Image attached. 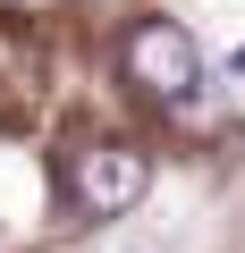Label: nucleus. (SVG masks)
<instances>
[{"label": "nucleus", "instance_id": "1", "mask_svg": "<svg viewBox=\"0 0 245 253\" xmlns=\"http://www.w3.org/2000/svg\"><path fill=\"white\" fill-rule=\"evenodd\" d=\"M127 84H136L144 101H161V110H186V93L203 84L195 34H186L178 17H144V26L127 34Z\"/></svg>", "mask_w": 245, "mask_h": 253}, {"label": "nucleus", "instance_id": "2", "mask_svg": "<svg viewBox=\"0 0 245 253\" xmlns=\"http://www.w3.org/2000/svg\"><path fill=\"white\" fill-rule=\"evenodd\" d=\"M144 186H152V161H144L136 144H85L76 169H68V194H76L85 219H118V211H136Z\"/></svg>", "mask_w": 245, "mask_h": 253}, {"label": "nucleus", "instance_id": "3", "mask_svg": "<svg viewBox=\"0 0 245 253\" xmlns=\"http://www.w3.org/2000/svg\"><path fill=\"white\" fill-rule=\"evenodd\" d=\"M228 68H237V76H245V42H237V51H228Z\"/></svg>", "mask_w": 245, "mask_h": 253}]
</instances>
